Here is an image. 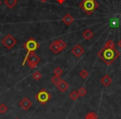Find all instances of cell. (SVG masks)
<instances>
[{"instance_id": "obj_25", "label": "cell", "mask_w": 121, "mask_h": 119, "mask_svg": "<svg viewBox=\"0 0 121 119\" xmlns=\"http://www.w3.org/2000/svg\"><path fill=\"white\" fill-rule=\"evenodd\" d=\"M56 1H57V2H58V3H59V4H63V3H64V2H65V1H66V0H56Z\"/></svg>"}, {"instance_id": "obj_22", "label": "cell", "mask_w": 121, "mask_h": 119, "mask_svg": "<svg viewBox=\"0 0 121 119\" xmlns=\"http://www.w3.org/2000/svg\"><path fill=\"white\" fill-rule=\"evenodd\" d=\"M78 93H79V96H81V97H84V96H86V94L87 93V91H86V89L85 88V87H80L79 89H78Z\"/></svg>"}, {"instance_id": "obj_6", "label": "cell", "mask_w": 121, "mask_h": 119, "mask_svg": "<svg viewBox=\"0 0 121 119\" xmlns=\"http://www.w3.org/2000/svg\"><path fill=\"white\" fill-rule=\"evenodd\" d=\"M2 43L7 49L11 50V49L17 44V40H16V38H14L11 34H8V35L2 40Z\"/></svg>"}, {"instance_id": "obj_16", "label": "cell", "mask_w": 121, "mask_h": 119, "mask_svg": "<svg viewBox=\"0 0 121 119\" xmlns=\"http://www.w3.org/2000/svg\"><path fill=\"white\" fill-rule=\"evenodd\" d=\"M85 119H98V116L95 112H91L86 114V117H85Z\"/></svg>"}, {"instance_id": "obj_2", "label": "cell", "mask_w": 121, "mask_h": 119, "mask_svg": "<svg viewBox=\"0 0 121 119\" xmlns=\"http://www.w3.org/2000/svg\"><path fill=\"white\" fill-rule=\"evenodd\" d=\"M99 4L95 0H82L79 4V7L87 15L92 14L99 8Z\"/></svg>"}, {"instance_id": "obj_29", "label": "cell", "mask_w": 121, "mask_h": 119, "mask_svg": "<svg viewBox=\"0 0 121 119\" xmlns=\"http://www.w3.org/2000/svg\"><path fill=\"white\" fill-rule=\"evenodd\" d=\"M14 119H19V118H17V117H16V118H14Z\"/></svg>"}, {"instance_id": "obj_14", "label": "cell", "mask_w": 121, "mask_h": 119, "mask_svg": "<svg viewBox=\"0 0 121 119\" xmlns=\"http://www.w3.org/2000/svg\"><path fill=\"white\" fill-rule=\"evenodd\" d=\"M4 4L9 9H12L17 4V0H4Z\"/></svg>"}, {"instance_id": "obj_24", "label": "cell", "mask_w": 121, "mask_h": 119, "mask_svg": "<svg viewBox=\"0 0 121 119\" xmlns=\"http://www.w3.org/2000/svg\"><path fill=\"white\" fill-rule=\"evenodd\" d=\"M8 111V107L5 105L4 103H1L0 104V113L1 114H4L6 112Z\"/></svg>"}, {"instance_id": "obj_5", "label": "cell", "mask_w": 121, "mask_h": 119, "mask_svg": "<svg viewBox=\"0 0 121 119\" xmlns=\"http://www.w3.org/2000/svg\"><path fill=\"white\" fill-rule=\"evenodd\" d=\"M40 61H41L40 57L35 53V52H31V53L29 54L28 57H27V65H28V67H30L31 69L35 68V67L37 66V64L39 63Z\"/></svg>"}, {"instance_id": "obj_23", "label": "cell", "mask_w": 121, "mask_h": 119, "mask_svg": "<svg viewBox=\"0 0 121 119\" xmlns=\"http://www.w3.org/2000/svg\"><path fill=\"white\" fill-rule=\"evenodd\" d=\"M104 48H115V44L111 39H109L105 43V44L104 45Z\"/></svg>"}, {"instance_id": "obj_7", "label": "cell", "mask_w": 121, "mask_h": 119, "mask_svg": "<svg viewBox=\"0 0 121 119\" xmlns=\"http://www.w3.org/2000/svg\"><path fill=\"white\" fill-rule=\"evenodd\" d=\"M71 52L73 53V55L76 56V57H81L83 54L85 53V49L81 47L80 44H76L74 46L72 49H71Z\"/></svg>"}, {"instance_id": "obj_28", "label": "cell", "mask_w": 121, "mask_h": 119, "mask_svg": "<svg viewBox=\"0 0 121 119\" xmlns=\"http://www.w3.org/2000/svg\"><path fill=\"white\" fill-rule=\"evenodd\" d=\"M1 4H2V3H1V0H0V5H1Z\"/></svg>"}, {"instance_id": "obj_21", "label": "cell", "mask_w": 121, "mask_h": 119, "mask_svg": "<svg viewBox=\"0 0 121 119\" xmlns=\"http://www.w3.org/2000/svg\"><path fill=\"white\" fill-rule=\"evenodd\" d=\"M60 81H61V79H60V77H59V76L54 75V77H52V82L53 84H55V85H57Z\"/></svg>"}, {"instance_id": "obj_17", "label": "cell", "mask_w": 121, "mask_h": 119, "mask_svg": "<svg viewBox=\"0 0 121 119\" xmlns=\"http://www.w3.org/2000/svg\"><path fill=\"white\" fill-rule=\"evenodd\" d=\"M79 97H80V96H79V93H78L77 91L74 90V91H72L71 93H70V97H71V100H73V101L77 100Z\"/></svg>"}, {"instance_id": "obj_19", "label": "cell", "mask_w": 121, "mask_h": 119, "mask_svg": "<svg viewBox=\"0 0 121 119\" xmlns=\"http://www.w3.org/2000/svg\"><path fill=\"white\" fill-rule=\"evenodd\" d=\"M79 75H80V77H82L83 79H86V78H87L88 76H89V72H88V71L86 70V69H82V70L80 72Z\"/></svg>"}, {"instance_id": "obj_10", "label": "cell", "mask_w": 121, "mask_h": 119, "mask_svg": "<svg viewBox=\"0 0 121 119\" xmlns=\"http://www.w3.org/2000/svg\"><path fill=\"white\" fill-rule=\"evenodd\" d=\"M61 20H62V22L64 23L66 26H70L73 22H74L75 19L70 14H66V15L62 18Z\"/></svg>"}, {"instance_id": "obj_20", "label": "cell", "mask_w": 121, "mask_h": 119, "mask_svg": "<svg viewBox=\"0 0 121 119\" xmlns=\"http://www.w3.org/2000/svg\"><path fill=\"white\" fill-rule=\"evenodd\" d=\"M53 73H54V75L59 76V77H60V75H62V73H63V70L61 68H60V67H56L55 69H54Z\"/></svg>"}, {"instance_id": "obj_11", "label": "cell", "mask_w": 121, "mask_h": 119, "mask_svg": "<svg viewBox=\"0 0 121 119\" xmlns=\"http://www.w3.org/2000/svg\"><path fill=\"white\" fill-rule=\"evenodd\" d=\"M112 81H113L112 78H111L108 74H105L104 76H103L102 78L100 79V82L104 87H109L111 84V82H112Z\"/></svg>"}, {"instance_id": "obj_15", "label": "cell", "mask_w": 121, "mask_h": 119, "mask_svg": "<svg viewBox=\"0 0 121 119\" xmlns=\"http://www.w3.org/2000/svg\"><path fill=\"white\" fill-rule=\"evenodd\" d=\"M56 42H57V44H58V46H59V48H60V52L63 51L66 47H67V46H66V43L62 40V39H58V40H56Z\"/></svg>"}, {"instance_id": "obj_26", "label": "cell", "mask_w": 121, "mask_h": 119, "mask_svg": "<svg viewBox=\"0 0 121 119\" xmlns=\"http://www.w3.org/2000/svg\"><path fill=\"white\" fill-rule=\"evenodd\" d=\"M117 45H118V47H119V48H120V49H121V38H120V40H119Z\"/></svg>"}, {"instance_id": "obj_9", "label": "cell", "mask_w": 121, "mask_h": 119, "mask_svg": "<svg viewBox=\"0 0 121 119\" xmlns=\"http://www.w3.org/2000/svg\"><path fill=\"white\" fill-rule=\"evenodd\" d=\"M56 87L58 88L59 91H60L61 92H65L68 88H69V84L64 80H61L58 84L56 85Z\"/></svg>"}, {"instance_id": "obj_12", "label": "cell", "mask_w": 121, "mask_h": 119, "mask_svg": "<svg viewBox=\"0 0 121 119\" xmlns=\"http://www.w3.org/2000/svg\"><path fill=\"white\" fill-rule=\"evenodd\" d=\"M82 36L85 39H86V40H91V39L93 38V36H94V33H93L91 29H87L83 32Z\"/></svg>"}, {"instance_id": "obj_1", "label": "cell", "mask_w": 121, "mask_h": 119, "mask_svg": "<svg viewBox=\"0 0 121 119\" xmlns=\"http://www.w3.org/2000/svg\"><path fill=\"white\" fill-rule=\"evenodd\" d=\"M98 56L107 65H111L120 56L119 52L115 48H102L98 52Z\"/></svg>"}, {"instance_id": "obj_13", "label": "cell", "mask_w": 121, "mask_h": 119, "mask_svg": "<svg viewBox=\"0 0 121 119\" xmlns=\"http://www.w3.org/2000/svg\"><path fill=\"white\" fill-rule=\"evenodd\" d=\"M49 48H50L51 50H52V52H54V53H58V52H60V48H59L58 44H57L56 40L54 41V42H52V43L50 44V46H49Z\"/></svg>"}, {"instance_id": "obj_18", "label": "cell", "mask_w": 121, "mask_h": 119, "mask_svg": "<svg viewBox=\"0 0 121 119\" xmlns=\"http://www.w3.org/2000/svg\"><path fill=\"white\" fill-rule=\"evenodd\" d=\"M42 73H41L39 71H36V72H34L33 73H32V78L36 81L40 80V79L42 78Z\"/></svg>"}, {"instance_id": "obj_8", "label": "cell", "mask_w": 121, "mask_h": 119, "mask_svg": "<svg viewBox=\"0 0 121 119\" xmlns=\"http://www.w3.org/2000/svg\"><path fill=\"white\" fill-rule=\"evenodd\" d=\"M32 103L31 102V100L27 97H24L22 98V100H21V102H19V106L22 107L23 110H28L31 107H32Z\"/></svg>"}, {"instance_id": "obj_4", "label": "cell", "mask_w": 121, "mask_h": 119, "mask_svg": "<svg viewBox=\"0 0 121 119\" xmlns=\"http://www.w3.org/2000/svg\"><path fill=\"white\" fill-rule=\"evenodd\" d=\"M35 98L41 105H45L49 100H51L52 95L45 88H42L35 95Z\"/></svg>"}, {"instance_id": "obj_27", "label": "cell", "mask_w": 121, "mask_h": 119, "mask_svg": "<svg viewBox=\"0 0 121 119\" xmlns=\"http://www.w3.org/2000/svg\"><path fill=\"white\" fill-rule=\"evenodd\" d=\"M40 2H42V3H46V2H47V0H39Z\"/></svg>"}, {"instance_id": "obj_3", "label": "cell", "mask_w": 121, "mask_h": 119, "mask_svg": "<svg viewBox=\"0 0 121 119\" xmlns=\"http://www.w3.org/2000/svg\"><path fill=\"white\" fill-rule=\"evenodd\" d=\"M22 47H23L24 49L27 50V55H26L25 58H24V61L22 62V66H24L26 62H27V57L29 56V54L31 52H34L36 50H37L39 48V47H40V44H39V43L37 42V40L35 38H30L27 39V42L24 43Z\"/></svg>"}]
</instances>
